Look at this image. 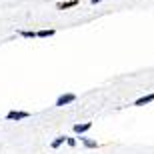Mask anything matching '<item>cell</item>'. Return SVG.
Returning a JSON list of instances; mask_svg holds the SVG:
<instances>
[{
    "label": "cell",
    "instance_id": "52a82bcc",
    "mask_svg": "<svg viewBox=\"0 0 154 154\" xmlns=\"http://www.w3.org/2000/svg\"><path fill=\"white\" fill-rule=\"evenodd\" d=\"M80 142L84 144L86 148H100V142H96V140H90V138H84V136H80Z\"/></svg>",
    "mask_w": 154,
    "mask_h": 154
},
{
    "label": "cell",
    "instance_id": "7a4b0ae2",
    "mask_svg": "<svg viewBox=\"0 0 154 154\" xmlns=\"http://www.w3.org/2000/svg\"><path fill=\"white\" fill-rule=\"evenodd\" d=\"M76 94L74 92H66V94H60V96L56 98V102H54V106H58V108H60V106H68V104H72V102H76Z\"/></svg>",
    "mask_w": 154,
    "mask_h": 154
},
{
    "label": "cell",
    "instance_id": "6da1fadb",
    "mask_svg": "<svg viewBox=\"0 0 154 154\" xmlns=\"http://www.w3.org/2000/svg\"><path fill=\"white\" fill-rule=\"evenodd\" d=\"M30 112H26V110H10V112H6V120L8 122H20V120H26L30 118Z\"/></svg>",
    "mask_w": 154,
    "mask_h": 154
},
{
    "label": "cell",
    "instance_id": "8992f818",
    "mask_svg": "<svg viewBox=\"0 0 154 154\" xmlns=\"http://www.w3.org/2000/svg\"><path fill=\"white\" fill-rule=\"evenodd\" d=\"M56 34V30L54 28H44V30H38L36 32V38H50V36Z\"/></svg>",
    "mask_w": 154,
    "mask_h": 154
},
{
    "label": "cell",
    "instance_id": "30bf717a",
    "mask_svg": "<svg viewBox=\"0 0 154 154\" xmlns=\"http://www.w3.org/2000/svg\"><path fill=\"white\" fill-rule=\"evenodd\" d=\"M66 144H68L70 148H74V146H76V138H68V136H66Z\"/></svg>",
    "mask_w": 154,
    "mask_h": 154
},
{
    "label": "cell",
    "instance_id": "9c48e42d",
    "mask_svg": "<svg viewBox=\"0 0 154 154\" xmlns=\"http://www.w3.org/2000/svg\"><path fill=\"white\" fill-rule=\"evenodd\" d=\"M20 36L22 38H36V32L34 30H20Z\"/></svg>",
    "mask_w": 154,
    "mask_h": 154
},
{
    "label": "cell",
    "instance_id": "8fae6325",
    "mask_svg": "<svg viewBox=\"0 0 154 154\" xmlns=\"http://www.w3.org/2000/svg\"><path fill=\"white\" fill-rule=\"evenodd\" d=\"M100 2H104V0H90V4H94V6H96V4H100Z\"/></svg>",
    "mask_w": 154,
    "mask_h": 154
},
{
    "label": "cell",
    "instance_id": "5b68a950",
    "mask_svg": "<svg viewBox=\"0 0 154 154\" xmlns=\"http://www.w3.org/2000/svg\"><path fill=\"white\" fill-rule=\"evenodd\" d=\"M150 102H154V92L152 94H146V96H140L134 102V106H144V104H150Z\"/></svg>",
    "mask_w": 154,
    "mask_h": 154
},
{
    "label": "cell",
    "instance_id": "277c9868",
    "mask_svg": "<svg viewBox=\"0 0 154 154\" xmlns=\"http://www.w3.org/2000/svg\"><path fill=\"white\" fill-rule=\"evenodd\" d=\"M78 2H80V0H66V2H58L56 8H58V10H68V8H76V6H78Z\"/></svg>",
    "mask_w": 154,
    "mask_h": 154
},
{
    "label": "cell",
    "instance_id": "3957f363",
    "mask_svg": "<svg viewBox=\"0 0 154 154\" xmlns=\"http://www.w3.org/2000/svg\"><path fill=\"white\" fill-rule=\"evenodd\" d=\"M92 128V122H82V124H74L72 126V130L78 134V136H82V134H86V132Z\"/></svg>",
    "mask_w": 154,
    "mask_h": 154
},
{
    "label": "cell",
    "instance_id": "ba28073f",
    "mask_svg": "<svg viewBox=\"0 0 154 154\" xmlns=\"http://www.w3.org/2000/svg\"><path fill=\"white\" fill-rule=\"evenodd\" d=\"M64 142H66V136H56V138H54V140L50 142V148H52V150H56V148H60Z\"/></svg>",
    "mask_w": 154,
    "mask_h": 154
}]
</instances>
